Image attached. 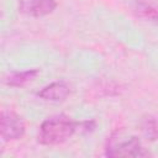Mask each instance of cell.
Returning <instances> with one entry per match:
<instances>
[{
    "label": "cell",
    "instance_id": "6da1fadb",
    "mask_svg": "<svg viewBox=\"0 0 158 158\" xmlns=\"http://www.w3.org/2000/svg\"><path fill=\"white\" fill-rule=\"evenodd\" d=\"M78 132V122L67 117H51L42 122L38 132V142L42 144H59Z\"/></svg>",
    "mask_w": 158,
    "mask_h": 158
},
{
    "label": "cell",
    "instance_id": "7a4b0ae2",
    "mask_svg": "<svg viewBox=\"0 0 158 158\" xmlns=\"http://www.w3.org/2000/svg\"><path fill=\"white\" fill-rule=\"evenodd\" d=\"M148 153L141 144L138 137L116 131L111 135L106 146L107 157H144Z\"/></svg>",
    "mask_w": 158,
    "mask_h": 158
},
{
    "label": "cell",
    "instance_id": "3957f363",
    "mask_svg": "<svg viewBox=\"0 0 158 158\" xmlns=\"http://www.w3.org/2000/svg\"><path fill=\"white\" fill-rule=\"evenodd\" d=\"M0 133L4 139H19L25 133L22 118L12 111H2L0 118Z\"/></svg>",
    "mask_w": 158,
    "mask_h": 158
},
{
    "label": "cell",
    "instance_id": "277c9868",
    "mask_svg": "<svg viewBox=\"0 0 158 158\" xmlns=\"http://www.w3.org/2000/svg\"><path fill=\"white\" fill-rule=\"evenodd\" d=\"M57 7L56 0H20L19 10L22 14L41 17L54 11Z\"/></svg>",
    "mask_w": 158,
    "mask_h": 158
},
{
    "label": "cell",
    "instance_id": "5b68a950",
    "mask_svg": "<svg viewBox=\"0 0 158 158\" xmlns=\"http://www.w3.org/2000/svg\"><path fill=\"white\" fill-rule=\"evenodd\" d=\"M70 93L69 86L63 81H54L38 91V96L48 101H62Z\"/></svg>",
    "mask_w": 158,
    "mask_h": 158
},
{
    "label": "cell",
    "instance_id": "8992f818",
    "mask_svg": "<svg viewBox=\"0 0 158 158\" xmlns=\"http://www.w3.org/2000/svg\"><path fill=\"white\" fill-rule=\"evenodd\" d=\"M38 72H40L38 69H30L25 72H12L5 78L4 81L10 86H22L26 83L33 80L37 77Z\"/></svg>",
    "mask_w": 158,
    "mask_h": 158
},
{
    "label": "cell",
    "instance_id": "52a82bcc",
    "mask_svg": "<svg viewBox=\"0 0 158 158\" xmlns=\"http://www.w3.org/2000/svg\"><path fill=\"white\" fill-rule=\"evenodd\" d=\"M141 130L143 135L147 137V139H157L158 138V122L154 117L147 116L142 120Z\"/></svg>",
    "mask_w": 158,
    "mask_h": 158
},
{
    "label": "cell",
    "instance_id": "ba28073f",
    "mask_svg": "<svg viewBox=\"0 0 158 158\" xmlns=\"http://www.w3.org/2000/svg\"><path fill=\"white\" fill-rule=\"evenodd\" d=\"M136 10L138 16L151 21H158V6L148 2H139Z\"/></svg>",
    "mask_w": 158,
    "mask_h": 158
}]
</instances>
